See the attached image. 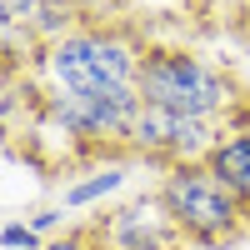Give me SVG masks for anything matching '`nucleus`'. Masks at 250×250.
Segmentation results:
<instances>
[{
    "label": "nucleus",
    "instance_id": "1",
    "mask_svg": "<svg viewBox=\"0 0 250 250\" xmlns=\"http://www.w3.org/2000/svg\"><path fill=\"white\" fill-rule=\"evenodd\" d=\"M40 115L70 145H125L140 115V45L105 25H75L40 50Z\"/></svg>",
    "mask_w": 250,
    "mask_h": 250
},
{
    "label": "nucleus",
    "instance_id": "5",
    "mask_svg": "<svg viewBox=\"0 0 250 250\" xmlns=\"http://www.w3.org/2000/svg\"><path fill=\"white\" fill-rule=\"evenodd\" d=\"M95 240L105 250H185L160 195H130V200L110 205L95 225Z\"/></svg>",
    "mask_w": 250,
    "mask_h": 250
},
{
    "label": "nucleus",
    "instance_id": "10",
    "mask_svg": "<svg viewBox=\"0 0 250 250\" xmlns=\"http://www.w3.org/2000/svg\"><path fill=\"white\" fill-rule=\"evenodd\" d=\"M45 240H40L30 230V220H10V225H0V250H40Z\"/></svg>",
    "mask_w": 250,
    "mask_h": 250
},
{
    "label": "nucleus",
    "instance_id": "11",
    "mask_svg": "<svg viewBox=\"0 0 250 250\" xmlns=\"http://www.w3.org/2000/svg\"><path fill=\"white\" fill-rule=\"evenodd\" d=\"M60 225H65V205H45V210H35V215H30V230H35L40 240H50Z\"/></svg>",
    "mask_w": 250,
    "mask_h": 250
},
{
    "label": "nucleus",
    "instance_id": "6",
    "mask_svg": "<svg viewBox=\"0 0 250 250\" xmlns=\"http://www.w3.org/2000/svg\"><path fill=\"white\" fill-rule=\"evenodd\" d=\"M130 160H105V165H95V170L85 175H75L65 190H60V205L65 210H100V205H110L115 195L130 190Z\"/></svg>",
    "mask_w": 250,
    "mask_h": 250
},
{
    "label": "nucleus",
    "instance_id": "2",
    "mask_svg": "<svg viewBox=\"0 0 250 250\" xmlns=\"http://www.w3.org/2000/svg\"><path fill=\"white\" fill-rule=\"evenodd\" d=\"M140 105L170 110V115H195V120H230L235 110V80L220 65H210L205 55L185 45H145L140 50Z\"/></svg>",
    "mask_w": 250,
    "mask_h": 250
},
{
    "label": "nucleus",
    "instance_id": "9",
    "mask_svg": "<svg viewBox=\"0 0 250 250\" xmlns=\"http://www.w3.org/2000/svg\"><path fill=\"white\" fill-rule=\"evenodd\" d=\"M40 0H0V45L5 40H30V20Z\"/></svg>",
    "mask_w": 250,
    "mask_h": 250
},
{
    "label": "nucleus",
    "instance_id": "4",
    "mask_svg": "<svg viewBox=\"0 0 250 250\" xmlns=\"http://www.w3.org/2000/svg\"><path fill=\"white\" fill-rule=\"evenodd\" d=\"M225 140L220 120H195V115H170V110H150L140 105L130 135H125V150L155 165H200L210 160V150Z\"/></svg>",
    "mask_w": 250,
    "mask_h": 250
},
{
    "label": "nucleus",
    "instance_id": "3",
    "mask_svg": "<svg viewBox=\"0 0 250 250\" xmlns=\"http://www.w3.org/2000/svg\"><path fill=\"white\" fill-rule=\"evenodd\" d=\"M155 195L165 205V215H170V225L180 230L185 245H225L245 235V210L240 200L220 185V175L210 170V165H170V170L160 175Z\"/></svg>",
    "mask_w": 250,
    "mask_h": 250
},
{
    "label": "nucleus",
    "instance_id": "12",
    "mask_svg": "<svg viewBox=\"0 0 250 250\" xmlns=\"http://www.w3.org/2000/svg\"><path fill=\"white\" fill-rule=\"evenodd\" d=\"M40 250H105L95 235H65V240H45Z\"/></svg>",
    "mask_w": 250,
    "mask_h": 250
},
{
    "label": "nucleus",
    "instance_id": "8",
    "mask_svg": "<svg viewBox=\"0 0 250 250\" xmlns=\"http://www.w3.org/2000/svg\"><path fill=\"white\" fill-rule=\"evenodd\" d=\"M75 30V5L70 0H40V10L30 20V40L35 45H55L60 35Z\"/></svg>",
    "mask_w": 250,
    "mask_h": 250
},
{
    "label": "nucleus",
    "instance_id": "7",
    "mask_svg": "<svg viewBox=\"0 0 250 250\" xmlns=\"http://www.w3.org/2000/svg\"><path fill=\"white\" fill-rule=\"evenodd\" d=\"M205 165L220 175V185L240 200V210L250 220V130H225V140L210 150Z\"/></svg>",
    "mask_w": 250,
    "mask_h": 250
}]
</instances>
